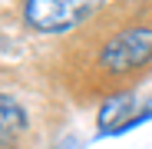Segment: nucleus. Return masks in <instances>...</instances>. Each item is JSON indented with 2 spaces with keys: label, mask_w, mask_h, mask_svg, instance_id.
<instances>
[{
  "label": "nucleus",
  "mask_w": 152,
  "mask_h": 149,
  "mask_svg": "<svg viewBox=\"0 0 152 149\" xmlns=\"http://www.w3.org/2000/svg\"><path fill=\"white\" fill-rule=\"evenodd\" d=\"M132 106H136V96L132 93H116L109 96L103 106H99V119H96V129L99 136H116V133H126L132 126Z\"/></svg>",
  "instance_id": "nucleus-3"
},
{
  "label": "nucleus",
  "mask_w": 152,
  "mask_h": 149,
  "mask_svg": "<svg viewBox=\"0 0 152 149\" xmlns=\"http://www.w3.org/2000/svg\"><path fill=\"white\" fill-rule=\"evenodd\" d=\"M149 60H152V27L119 30L99 50V63L109 73H129V70L145 66Z\"/></svg>",
  "instance_id": "nucleus-2"
},
{
  "label": "nucleus",
  "mask_w": 152,
  "mask_h": 149,
  "mask_svg": "<svg viewBox=\"0 0 152 149\" xmlns=\"http://www.w3.org/2000/svg\"><path fill=\"white\" fill-rule=\"evenodd\" d=\"M53 149H83V139L76 136V133H66V136H60L56 139V146Z\"/></svg>",
  "instance_id": "nucleus-5"
},
{
  "label": "nucleus",
  "mask_w": 152,
  "mask_h": 149,
  "mask_svg": "<svg viewBox=\"0 0 152 149\" xmlns=\"http://www.w3.org/2000/svg\"><path fill=\"white\" fill-rule=\"evenodd\" d=\"M23 133H27V109L13 96L0 93V149H10Z\"/></svg>",
  "instance_id": "nucleus-4"
},
{
  "label": "nucleus",
  "mask_w": 152,
  "mask_h": 149,
  "mask_svg": "<svg viewBox=\"0 0 152 149\" xmlns=\"http://www.w3.org/2000/svg\"><path fill=\"white\" fill-rule=\"evenodd\" d=\"M99 0H27L23 20L40 33H66L93 17Z\"/></svg>",
  "instance_id": "nucleus-1"
}]
</instances>
